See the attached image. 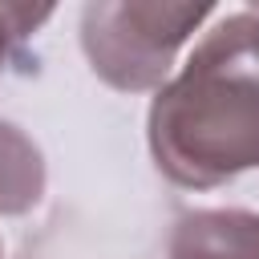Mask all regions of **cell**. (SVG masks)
Wrapping results in <instances>:
<instances>
[{
	"label": "cell",
	"mask_w": 259,
	"mask_h": 259,
	"mask_svg": "<svg viewBox=\"0 0 259 259\" xmlns=\"http://www.w3.org/2000/svg\"><path fill=\"white\" fill-rule=\"evenodd\" d=\"M154 166L186 190H214L259 166V12L219 16L146 117Z\"/></svg>",
	"instance_id": "6da1fadb"
},
{
	"label": "cell",
	"mask_w": 259,
	"mask_h": 259,
	"mask_svg": "<svg viewBox=\"0 0 259 259\" xmlns=\"http://www.w3.org/2000/svg\"><path fill=\"white\" fill-rule=\"evenodd\" d=\"M214 4L182 0H93L81 8V49L89 69L121 93H158L170 81L178 49Z\"/></svg>",
	"instance_id": "7a4b0ae2"
},
{
	"label": "cell",
	"mask_w": 259,
	"mask_h": 259,
	"mask_svg": "<svg viewBox=\"0 0 259 259\" xmlns=\"http://www.w3.org/2000/svg\"><path fill=\"white\" fill-rule=\"evenodd\" d=\"M166 259H259V214L239 206L186 210L170 231Z\"/></svg>",
	"instance_id": "3957f363"
},
{
	"label": "cell",
	"mask_w": 259,
	"mask_h": 259,
	"mask_svg": "<svg viewBox=\"0 0 259 259\" xmlns=\"http://www.w3.org/2000/svg\"><path fill=\"white\" fill-rule=\"evenodd\" d=\"M45 154L12 121L0 117V214H28L45 198Z\"/></svg>",
	"instance_id": "277c9868"
},
{
	"label": "cell",
	"mask_w": 259,
	"mask_h": 259,
	"mask_svg": "<svg viewBox=\"0 0 259 259\" xmlns=\"http://www.w3.org/2000/svg\"><path fill=\"white\" fill-rule=\"evenodd\" d=\"M49 16H53L49 4H0V73H4L12 45H20L28 32H36Z\"/></svg>",
	"instance_id": "5b68a950"
},
{
	"label": "cell",
	"mask_w": 259,
	"mask_h": 259,
	"mask_svg": "<svg viewBox=\"0 0 259 259\" xmlns=\"http://www.w3.org/2000/svg\"><path fill=\"white\" fill-rule=\"evenodd\" d=\"M0 259H4V243H0Z\"/></svg>",
	"instance_id": "8992f818"
},
{
	"label": "cell",
	"mask_w": 259,
	"mask_h": 259,
	"mask_svg": "<svg viewBox=\"0 0 259 259\" xmlns=\"http://www.w3.org/2000/svg\"><path fill=\"white\" fill-rule=\"evenodd\" d=\"M255 12H259V4H255Z\"/></svg>",
	"instance_id": "52a82bcc"
}]
</instances>
